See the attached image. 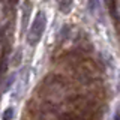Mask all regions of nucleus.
Returning a JSON list of instances; mask_svg holds the SVG:
<instances>
[{"instance_id": "nucleus-3", "label": "nucleus", "mask_w": 120, "mask_h": 120, "mask_svg": "<svg viewBox=\"0 0 120 120\" xmlns=\"http://www.w3.org/2000/svg\"><path fill=\"white\" fill-rule=\"evenodd\" d=\"M15 80H17V72H12L8 77V80L5 81V89H3V92H8L11 87H12V84L15 82Z\"/></svg>"}, {"instance_id": "nucleus-4", "label": "nucleus", "mask_w": 120, "mask_h": 120, "mask_svg": "<svg viewBox=\"0 0 120 120\" xmlns=\"http://www.w3.org/2000/svg\"><path fill=\"white\" fill-rule=\"evenodd\" d=\"M12 117H14V108H8L2 116L3 120H12Z\"/></svg>"}, {"instance_id": "nucleus-7", "label": "nucleus", "mask_w": 120, "mask_h": 120, "mask_svg": "<svg viewBox=\"0 0 120 120\" xmlns=\"http://www.w3.org/2000/svg\"><path fill=\"white\" fill-rule=\"evenodd\" d=\"M116 120H120V111L117 112V114H116Z\"/></svg>"}, {"instance_id": "nucleus-6", "label": "nucleus", "mask_w": 120, "mask_h": 120, "mask_svg": "<svg viewBox=\"0 0 120 120\" xmlns=\"http://www.w3.org/2000/svg\"><path fill=\"white\" fill-rule=\"evenodd\" d=\"M90 9H95V0H90Z\"/></svg>"}, {"instance_id": "nucleus-2", "label": "nucleus", "mask_w": 120, "mask_h": 120, "mask_svg": "<svg viewBox=\"0 0 120 120\" xmlns=\"http://www.w3.org/2000/svg\"><path fill=\"white\" fill-rule=\"evenodd\" d=\"M72 8V0H59V9L63 14H68Z\"/></svg>"}, {"instance_id": "nucleus-1", "label": "nucleus", "mask_w": 120, "mask_h": 120, "mask_svg": "<svg viewBox=\"0 0 120 120\" xmlns=\"http://www.w3.org/2000/svg\"><path fill=\"white\" fill-rule=\"evenodd\" d=\"M45 26H47V18H45V14L42 11L36 14L35 20H33L32 26H30V30H29V35H27V44L30 47H36L39 44L41 38L44 35V30H45Z\"/></svg>"}, {"instance_id": "nucleus-5", "label": "nucleus", "mask_w": 120, "mask_h": 120, "mask_svg": "<svg viewBox=\"0 0 120 120\" xmlns=\"http://www.w3.org/2000/svg\"><path fill=\"white\" fill-rule=\"evenodd\" d=\"M20 59H21V50H18L17 52H15V56L12 57V60H14L12 65L14 66H18V65H20Z\"/></svg>"}]
</instances>
